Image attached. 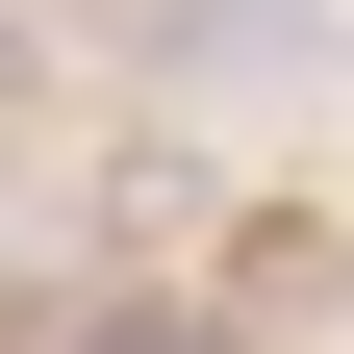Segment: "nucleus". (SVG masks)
Instances as JSON below:
<instances>
[{"instance_id": "nucleus-2", "label": "nucleus", "mask_w": 354, "mask_h": 354, "mask_svg": "<svg viewBox=\"0 0 354 354\" xmlns=\"http://www.w3.org/2000/svg\"><path fill=\"white\" fill-rule=\"evenodd\" d=\"M26 354H228V304H51Z\"/></svg>"}, {"instance_id": "nucleus-1", "label": "nucleus", "mask_w": 354, "mask_h": 354, "mask_svg": "<svg viewBox=\"0 0 354 354\" xmlns=\"http://www.w3.org/2000/svg\"><path fill=\"white\" fill-rule=\"evenodd\" d=\"M152 76H203V102H304V76H329V0H152Z\"/></svg>"}]
</instances>
